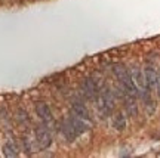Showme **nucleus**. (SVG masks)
Returning <instances> with one entry per match:
<instances>
[{
    "instance_id": "nucleus-9",
    "label": "nucleus",
    "mask_w": 160,
    "mask_h": 158,
    "mask_svg": "<svg viewBox=\"0 0 160 158\" xmlns=\"http://www.w3.org/2000/svg\"><path fill=\"white\" fill-rule=\"evenodd\" d=\"M142 71H144V77H145V83H147L148 90L150 89H154L156 80H157V71L154 69V67L153 65H147Z\"/></svg>"
},
{
    "instance_id": "nucleus-7",
    "label": "nucleus",
    "mask_w": 160,
    "mask_h": 158,
    "mask_svg": "<svg viewBox=\"0 0 160 158\" xmlns=\"http://www.w3.org/2000/svg\"><path fill=\"white\" fill-rule=\"evenodd\" d=\"M68 121L71 123V126H73V129L76 130V133H77V136L83 135V133H86L88 130L91 129L89 127V123L86 121V120L80 118V117H77L76 114H71L68 117Z\"/></svg>"
},
{
    "instance_id": "nucleus-17",
    "label": "nucleus",
    "mask_w": 160,
    "mask_h": 158,
    "mask_svg": "<svg viewBox=\"0 0 160 158\" xmlns=\"http://www.w3.org/2000/svg\"><path fill=\"white\" fill-rule=\"evenodd\" d=\"M156 90H157V95L160 96V73H157V80H156Z\"/></svg>"
},
{
    "instance_id": "nucleus-15",
    "label": "nucleus",
    "mask_w": 160,
    "mask_h": 158,
    "mask_svg": "<svg viewBox=\"0 0 160 158\" xmlns=\"http://www.w3.org/2000/svg\"><path fill=\"white\" fill-rule=\"evenodd\" d=\"M18 120L21 123H28V117H27V113L24 109H18Z\"/></svg>"
},
{
    "instance_id": "nucleus-5",
    "label": "nucleus",
    "mask_w": 160,
    "mask_h": 158,
    "mask_svg": "<svg viewBox=\"0 0 160 158\" xmlns=\"http://www.w3.org/2000/svg\"><path fill=\"white\" fill-rule=\"evenodd\" d=\"M80 89H82V95L85 96L88 101H92V102L98 101V93L99 92H98V87L95 84L93 79H83Z\"/></svg>"
},
{
    "instance_id": "nucleus-11",
    "label": "nucleus",
    "mask_w": 160,
    "mask_h": 158,
    "mask_svg": "<svg viewBox=\"0 0 160 158\" xmlns=\"http://www.w3.org/2000/svg\"><path fill=\"white\" fill-rule=\"evenodd\" d=\"M123 102H125V108H126V113L129 114L131 117H137L138 115V107L135 103V98L133 96L126 95L123 98Z\"/></svg>"
},
{
    "instance_id": "nucleus-10",
    "label": "nucleus",
    "mask_w": 160,
    "mask_h": 158,
    "mask_svg": "<svg viewBox=\"0 0 160 158\" xmlns=\"http://www.w3.org/2000/svg\"><path fill=\"white\" fill-rule=\"evenodd\" d=\"M61 133H62L64 139L67 142H73L76 137H77V133H76V130L73 129V126H71V123L68 121V118L62 121V124H61Z\"/></svg>"
},
{
    "instance_id": "nucleus-12",
    "label": "nucleus",
    "mask_w": 160,
    "mask_h": 158,
    "mask_svg": "<svg viewBox=\"0 0 160 158\" xmlns=\"http://www.w3.org/2000/svg\"><path fill=\"white\" fill-rule=\"evenodd\" d=\"M3 155H5V157H9V158L18 157V155H19V148H18V145L13 141H8L5 145H3Z\"/></svg>"
},
{
    "instance_id": "nucleus-8",
    "label": "nucleus",
    "mask_w": 160,
    "mask_h": 158,
    "mask_svg": "<svg viewBox=\"0 0 160 158\" xmlns=\"http://www.w3.org/2000/svg\"><path fill=\"white\" fill-rule=\"evenodd\" d=\"M71 109H73V114H76L77 117L86 120V121H89V118H91L89 111H88L86 105L82 101H79V99H74V101L71 102Z\"/></svg>"
},
{
    "instance_id": "nucleus-16",
    "label": "nucleus",
    "mask_w": 160,
    "mask_h": 158,
    "mask_svg": "<svg viewBox=\"0 0 160 158\" xmlns=\"http://www.w3.org/2000/svg\"><path fill=\"white\" fill-rule=\"evenodd\" d=\"M22 143H24V149H25V152L27 154H31V143H30V139L28 137H22Z\"/></svg>"
},
{
    "instance_id": "nucleus-6",
    "label": "nucleus",
    "mask_w": 160,
    "mask_h": 158,
    "mask_svg": "<svg viewBox=\"0 0 160 158\" xmlns=\"http://www.w3.org/2000/svg\"><path fill=\"white\" fill-rule=\"evenodd\" d=\"M36 113H37L39 118L43 121L45 126H49L53 123L52 111H51V108L48 107V103H45V102H37V103H36Z\"/></svg>"
},
{
    "instance_id": "nucleus-2",
    "label": "nucleus",
    "mask_w": 160,
    "mask_h": 158,
    "mask_svg": "<svg viewBox=\"0 0 160 158\" xmlns=\"http://www.w3.org/2000/svg\"><path fill=\"white\" fill-rule=\"evenodd\" d=\"M99 113H101V117H108L110 114L113 113L114 109V105H116V101H114V93L111 92L110 87H104L102 90L99 92Z\"/></svg>"
},
{
    "instance_id": "nucleus-14",
    "label": "nucleus",
    "mask_w": 160,
    "mask_h": 158,
    "mask_svg": "<svg viewBox=\"0 0 160 158\" xmlns=\"http://www.w3.org/2000/svg\"><path fill=\"white\" fill-rule=\"evenodd\" d=\"M142 101H144V107H145L147 114H148V115H153L156 111V103L153 102V99L150 98V95H147L145 98H142Z\"/></svg>"
},
{
    "instance_id": "nucleus-1",
    "label": "nucleus",
    "mask_w": 160,
    "mask_h": 158,
    "mask_svg": "<svg viewBox=\"0 0 160 158\" xmlns=\"http://www.w3.org/2000/svg\"><path fill=\"white\" fill-rule=\"evenodd\" d=\"M113 73H114L116 79L119 80V86L125 90L126 95L137 98L138 89H137V86L133 84V80H132V77H131L129 69H128L123 64H116V65H113Z\"/></svg>"
},
{
    "instance_id": "nucleus-4",
    "label": "nucleus",
    "mask_w": 160,
    "mask_h": 158,
    "mask_svg": "<svg viewBox=\"0 0 160 158\" xmlns=\"http://www.w3.org/2000/svg\"><path fill=\"white\" fill-rule=\"evenodd\" d=\"M34 133H36V142H37L40 149H48L52 145V136H51V132H49L48 126H45V124L37 126Z\"/></svg>"
},
{
    "instance_id": "nucleus-3",
    "label": "nucleus",
    "mask_w": 160,
    "mask_h": 158,
    "mask_svg": "<svg viewBox=\"0 0 160 158\" xmlns=\"http://www.w3.org/2000/svg\"><path fill=\"white\" fill-rule=\"evenodd\" d=\"M129 73H131V77H132V80H133V84L137 86V89H138V96L142 99V98H145L147 95H150L142 69L138 67V65H133Z\"/></svg>"
},
{
    "instance_id": "nucleus-13",
    "label": "nucleus",
    "mask_w": 160,
    "mask_h": 158,
    "mask_svg": "<svg viewBox=\"0 0 160 158\" xmlns=\"http://www.w3.org/2000/svg\"><path fill=\"white\" fill-rule=\"evenodd\" d=\"M126 124H128V121H126V117L123 113H117L113 117V127L117 132H123L126 129Z\"/></svg>"
}]
</instances>
